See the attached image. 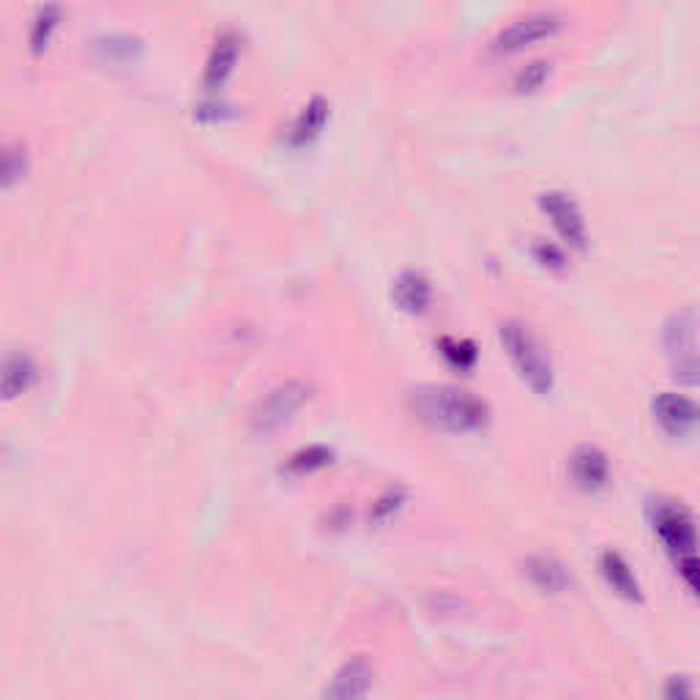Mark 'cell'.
Instances as JSON below:
<instances>
[{
    "label": "cell",
    "instance_id": "obj_2",
    "mask_svg": "<svg viewBox=\"0 0 700 700\" xmlns=\"http://www.w3.org/2000/svg\"><path fill=\"white\" fill-rule=\"evenodd\" d=\"M649 517L652 525L657 531V536L663 539V545L668 547V553L676 558V569L682 572L684 583L690 586V591H698V558H695V520L693 514L668 498H657L649 504Z\"/></svg>",
    "mask_w": 700,
    "mask_h": 700
},
{
    "label": "cell",
    "instance_id": "obj_3",
    "mask_svg": "<svg viewBox=\"0 0 700 700\" xmlns=\"http://www.w3.org/2000/svg\"><path fill=\"white\" fill-rule=\"evenodd\" d=\"M498 337H501L506 355L512 358L517 375L525 380V386L534 394L547 397L556 386V372H553L550 353L534 337V332L520 321H506V323H501Z\"/></svg>",
    "mask_w": 700,
    "mask_h": 700
},
{
    "label": "cell",
    "instance_id": "obj_9",
    "mask_svg": "<svg viewBox=\"0 0 700 700\" xmlns=\"http://www.w3.org/2000/svg\"><path fill=\"white\" fill-rule=\"evenodd\" d=\"M652 408H654V416H657L660 427L671 438H687L698 427V405L684 394L665 391L654 399Z\"/></svg>",
    "mask_w": 700,
    "mask_h": 700
},
{
    "label": "cell",
    "instance_id": "obj_22",
    "mask_svg": "<svg viewBox=\"0 0 700 700\" xmlns=\"http://www.w3.org/2000/svg\"><path fill=\"white\" fill-rule=\"evenodd\" d=\"M58 19H60V11L55 5H47L36 14V22H33V33H30V44H33V52H41L49 41V33L58 27Z\"/></svg>",
    "mask_w": 700,
    "mask_h": 700
},
{
    "label": "cell",
    "instance_id": "obj_8",
    "mask_svg": "<svg viewBox=\"0 0 700 700\" xmlns=\"http://www.w3.org/2000/svg\"><path fill=\"white\" fill-rule=\"evenodd\" d=\"M372 679H375L372 663L364 654H355L334 673L321 700H364L372 690Z\"/></svg>",
    "mask_w": 700,
    "mask_h": 700
},
{
    "label": "cell",
    "instance_id": "obj_7",
    "mask_svg": "<svg viewBox=\"0 0 700 700\" xmlns=\"http://www.w3.org/2000/svg\"><path fill=\"white\" fill-rule=\"evenodd\" d=\"M539 206L553 219V228L561 233V239L569 247H575V249H586L589 247V228H586L583 211H580V206L575 203L572 195L550 189V192L539 195Z\"/></svg>",
    "mask_w": 700,
    "mask_h": 700
},
{
    "label": "cell",
    "instance_id": "obj_24",
    "mask_svg": "<svg viewBox=\"0 0 700 700\" xmlns=\"http://www.w3.org/2000/svg\"><path fill=\"white\" fill-rule=\"evenodd\" d=\"M665 700H695V687L687 676H671L665 684Z\"/></svg>",
    "mask_w": 700,
    "mask_h": 700
},
{
    "label": "cell",
    "instance_id": "obj_17",
    "mask_svg": "<svg viewBox=\"0 0 700 700\" xmlns=\"http://www.w3.org/2000/svg\"><path fill=\"white\" fill-rule=\"evenodd\" d=\"M332 460H334V451H332L329 446L315 443V446L299 449V451L288 460L285 471H288V473H293V476H307V473H315V471L326 468Z\"/></svg>",
    "mask_w": 700,
    "mask_h": 700
},
{
    "label": "cell",
    "instance_id": "obj_18",
    "mask_svg": "<svg viewBox=\"0 0 700 700\" xmlns=\"http://www.w3.org/2000/svg\"><path fill=\"white\" fill-rule=\"evenodd\" d=\"M27 167L30 159L22 145H0V189L25 178Z\"/></svg>",
    "mask_w": 700,
    "mask_h": 700
},
{
    "label": "cell",
    "instance_id": "obj_19",
    "mask_svg": "<svg viewBox=\"0 0 700 700\" xmlns=\"http://www.w3.org/2000/svg\"><path fill=\"white\" fill-rule=\"evenodd\" d=\"M438 350L443 353V358L457 366V369H471L479 358L476 353V345L471 340H457V337H440L438 343Z\"/></svg>",
    "mask_w": 700,
    "mask_h": 700
},
{
    "label": "cell",
    "instance_id": "obj_10",
    "mask_svg": "<svg viewBox=\"0 0 700 700\" xmlns=\"http://www.w3.org/2000/svg\"><path fill=\"white\" fill-rule=\"evenodd\" d=\"M572 479L580 490L586 493H597L610 482V460L599 446H578L572 454Z\"/></svg>",
    "mask_w": 700,
    "mask_h": 700
},
{
    "label": "cell",
    "instance_id": "obj_13",
    "mask_svg": "<svg viewBox=\"0 0 700 700\" xmlns=\"http://www.w3.org/2000/svg\"><path fill=\"white\" fill-rule=\"evenodd\" d=\"M525 575H528V580H531L542 594L558 597V594H567V591L572 589V575H569V569H567L558 558H553V556H531V558L525 561Z\"/></svg>",
    "mask_w": 700,
    "mask_h": 700
},
{
    "label": "cell",
    "instance_id": "obj_15",
    "mask_svg": "<svg viewBox=\"0 0 700 700\" xmlns=\"http://www.w3.org/2000/svg\"><path fill=\"white\" fill-rule=\"evenodd\" d=\"M599 567H602V575H605L608 586H610L616 594H621V597L630 599V602H641V599H643L641 583H638L632 567L627 564V558H624L621 553H616V550L602 553V564H599Z\"/></svg>",
    "mask_w": 700,
    "mask_h": 700
},
{
    "label": "cell",
    "instance_id": "obj_21",
    "mask_svg": "<svg viewBox=\"0 0 700 700\" xmlns=\"http://www.w3.org/2000/svg\"><path fill=\"white\" fill-rule=\"evenodd\" d=\"M405 501H408V490L405 487H388L375 504H372V512H369V520L372 523H388L402 506H405Z\"/></svg>",
    "mask_w": 700,
    "mask_h": 700
},
{
    "label": "cell",
    "instance_id": "obj_5",
    "mask_svg": "<svg viewBox=\"0 0 700 700\" xmlns=\"http://www.w3.org/2000/svg\"><path fill=\"white\" fill-rule=\"evenodd\" d=\"M665 355L673 366V375L684 383L698 380V318L693 307L673 313L663 329Z\"/></svg>",
    "mask_w": 700,
    "mask_h": 700
},
{
    "label": "cell",
    "instance_id": "obj_16",
    "mask_svg": "<svg viewBox=\"0 0 700 700\" xmlns=\"http://www.w3.org/2000/svg\"><path fill=\"white\" fill-rule=\"evenodd\" d=\"M326 121H329V101H326L323 96H313V99L304 104V110L299 112V118L293 121L291 132H288L291 145H307V143H313V140L323 132Z\"/></svg>",
    "mask_w": 700,
    "mask_h": 700
},
{
    "label": "cell",
    "instance_id": "obj_14",
    "mask_svg": "<svg viewBox=\"0 0 700 700\" xmlns=\"http://www.w3.org/2000/svg\"><path fill=\"white\" fill-rule=\"evenodd\" d=\"M236 60H239V38L233 33H222L206 63V74H203L206 88H222L225 80L233 74Z\"/></svg>",
    "mask_w": 700,
    "mask_h": 700
},
{
    "label": "cell",
    "instance_id": "obj_1",
    "mask_svg": "<svg viewBox=\"0 0 700 700\" xmlns=\"http://www.w3.org/2000/svg\"><path fill=\"white\" fill-rule=\"evenodd\" d=\"M408 405L413 416L424 421L430 430L449 432V435L476 432V430H484L490 421L487 402L457 386H443V383L416 386L408 394Z\"/></svg>",
    "mask_w": 700,
    "mask_h": 700
},
{
    "label": "cell",
    "instance_id": "obj_20",
    "mask_svg": "<svg viewBox=\"0 0 700 700\" xmlns=\"http://www.w3.org/2000/svg\"><path fill=\"white\" fill-rule=\"evenodd\" d=\"M547 77H550V60L536 58V60L525 63V66L517 71V77H514V90H520V93L539 90V88L547 82Z\"/></svg>",
    "mask_w": 700,
    "mask_h": 700
},
{
    "label": "cell",
    "instance_id": "obj_6",
    "mask_svg": "<svg viewBox=\"0 0 700 700\" xmlns=\"http://www.w3.org/2000/svg\"><path fill=\"white\" fill-rule=\"evenodd\" d=\"M561 16L556 11H534V14H525L520 19H514L512 25H506L495 38H493V52H501V55H509V52H517L534 41H542V38H550L553 33L561 30Z\"/></svg>",
    "mask_w": 700,
    "mask_h": 700
},
{
    "label": "cell",
    "instance_id": "obj_11",
    "mask_svg": "<svg viewBox=\"0 0 700 700\" xmlns=\"http://www.w3.org/2000/svg\"><path fill=\"white\" fill-rule=\"evenodd\" d=\"M391 299L394 304L408 315H424L432 307V282L421 271H399L391 282Z\"/></svg>",
    "mask_w": 700,
    "mask_h": 700
},
{
    "label": "cell",
    "instance_id": "obj_12",
    "mask_svg": "<svg viewBox=\"0 0 700 700\" xmlns=\"http://www.w3.org/2000/svg\"><path fill=\"white\" fill-rule=\"evenodd\" d=\"M36 364L25 353L0 355V399H16L36 383Z\"/></svg>",
    "mask_w": 700,
    "mask_h": 700
},
{
    "label": "cell",
    "instance_id": "obj_4",
    "mask_svg": "<svg viewBox=\"0 0 700 700\" xmlns=\"http://www.w3.org/2000/svg\"><path fill=\"white\" fill-rule=\"evenodd\" d=\"M313 388L304 380H285L280 386H274L252 410L249 424L252 432L258 435H271L277 430H282L285 424L293 421V416L310 402Z\"/></svg>",
    "mask_w": 700,
    "mask_h": 700
},
{
    "label": "cell",
    "instance_id": "obj_23",
    "mask_svg": "<svg viewBox=\"0 0 700 700\" xmlns=\"http://www.w3.org/2000/svg\"><path fill=\"white\" fill-rule=\"evenodd\" d=\"M534 258H536L542 266H547V269H556V271H561V269L567 266V258H564V252H561L556 244H550V241H536V244H534Z\"/></svg>",
    "mask_w": 700,
    "mask_h": 700
}]
</instances>
